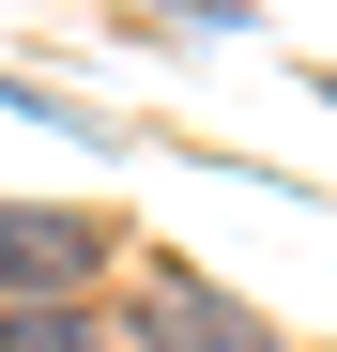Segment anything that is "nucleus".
I'll return each instance as SVG.
<instances>
[{
    "label": "nucleus",
    "mask_w": 337,
    "mask_h": 352,
    "mask_svg": "<svg viewBox=\"0 0 337 352\" xmlns=\"http://www.w3.org/2000/svg\"><path fill=\"white\" fill-rule=\"evenodd\" d=\"M138 352H276V322H246L230 291H199V276H168L138 307Z\"/></svg>",
    "instance_id": "nucleus-1"
},
{
    "label": "nucleus",
    "mask_w": 337,
    "mask_h": 352,
    "mask_svg": "<svg viewBox=\"0 0 337 352\" xmlns=\"http://www.w3.org/2000/svg\"><path fill=\"white\" fill-rule=\"evenodd\" d=\"M0 276L62 307V291L92 276V230H77V214H31V199H0Z\"/></svg>",
    "instance_id": "nucleus-2"
},
{
    "label": "nucleus",
    "mask_w": 337,
    "mask_h": 352,
    "mask_svg": "<svg viewBox=\"0 0 337 352\" xmlns=\"http://www.w3.org/2000/svg\"><path fill=\"white\" fill-rule=\"evenodd\" d=\"M0 352H107L77 307H16V322H0Z\"/></svg>",
    "instance_id": "nucleus-3"
},
{
    "label": "nucleus",
    "mask_w": 337,
    "mask_h": 352,
    "mask_svg": "<svg viewBox=\"0 0 337 352\" xmlns=\"http://www.w3.org/2000/svg\"><path fill=\"white\" fill-rule=\"evenodd\" d=\"M322 107H337V77H322Z\"/></svg>",
    "instance_id": "nucleus-4"
}]
</instances>
